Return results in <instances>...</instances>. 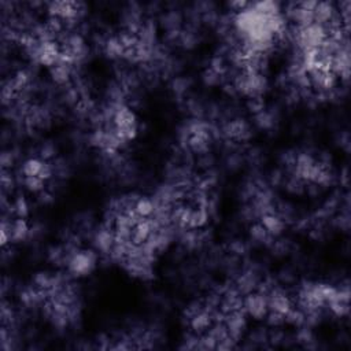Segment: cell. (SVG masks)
Returning a JSON list of instances; mask_svg holds the SVG:
<instances>
[{
  "label": "cell",
  "mask_w": 351,
  "mask_h": 351,
  "mask_svg": "<svg viewBox=\"0 0 351 351\" xmlns=\"http://www.w3.org/2000/svg\"><path fill=\"white\" fill-rule=\"evenodd\" d=\"M285 18L292 44L285 85L299 100L333 99L348 81V4L341 10L324 1L296 3Z\"/></svg>",
  "instance_id": "obj_1"
},
{
  "label": "cell",
  "mask_w": 351,
  "mask_h": 351,
  "mask_svg": "<svg viewBox=\"0 0 351 351\" xmlns=\"http://www.w3.org/2000/svg\"><path fill=\"white\" fill-rule=\"evenodd\" d=\"M173 237L154 195L126 192L114 196L96 221L101 259L138 281L154 278Z\"/></svg>",
  "instance_id": "obj_2"
},
{
  "label": "cell",
  "mask_w": 351,
  "mask_h": 351,
  "mask_svg": "<svg viewBox=\"0 0 351 351\" xmlns=\"http://www.w3.org/2000/svg\"><path fill=\"white\" fill-rule=\"evenodd\" d=\"M250 319L245 282H219L185 304L181 313V348H236Z\"/></svg>",
  "instance_id": "obj_3"
},
{
  "label": "cell",
  "mask_w": 351,
  "mask_h": 351,
  "mask_svg": "<svg viewBox=\"0 0 351 351\" xmlns=\"http://www.w3.org/2000/svg\"><path fill=\"white\" fill-rule=\"evenodd\" d=\"M174 234H196L210 228L217 213V180L202 162L178 159L154 195Z\"/></svg>",
  "instance_id": "obj_4"
},
{
  "label": "cell",
  "mask_w": 351,
  "mask_h": 351,
  "mask_svg": "<svg viewBox=\"0 0 351 351\" xmlns=\"http://www.w3.org/2000/svg\"><path fill=\"white\" fill-rule=\"evenodd\" d=\"M37 66L14 70L3 81V114L16 132L38 137L51 129L62 112L63 96L51 77Z\"/></svg>",
  "instance_id": "obj_5"
},
{
  "label": "cell",
  "mask_w": 351,
  "mask_h": 351,
  "mask_svg": "<svg viewBox=\"0 0 351 351\" xmlns=\"http://www.w3.org/2000/svg\"><path fill=\"white\" fill-rule=\"evenodd\" d=\"M18 299L26 314L55 332H73L84 321L85 296L80 278L55 267L32 274Z\"/></svg>",
  "instance_id": "obj_6"
},
{
  "label": "cell",
  "mask_w": 351,
  "mask_h": 351,
  "mask_svg": "<svg viewBox=\"0 0 351 351\" xmlns=\"http://www.w3.org/2000/svg\"><path fill=\"white\" fill-rule=\"evenodd\" d=\"M339 170L333 156L314 144H298L277 159L271 184L288 196L314 199L337 185Z\"/></svg>",
  "instance_id": "obj_7"
},
{
  "label": "cell",
  "mask_w": 351,
  "mask_h": 351,
  "mask_svg": "<svg viewBox=\"0 0 351 351\" xmlns=\"http://www.w3.org/2000/svg\"><path fill=\"white\" fill-rule=\"evenodd\" d=\"M69 180V165L49 143H41L11 158L10 174L3 171V189L23 193L34 204L53 202Z\"/></svg>",
  "instance_id": "obj_8"
},
{
  "label": "cell",
  "mask_w": 351,
  "mask_h": 351,
  "mask_svg": "<svg viewBox=\"0 0 351 351\" xmlns=\"http://www.w3.org/2000/svg\"><path fill=\"white\" fill-rule=\"evenodd\" d=\"M269 58L222 37L206 67L208 84L229 96L256 100L267 86Z\"/></svg>",
  "instance_id": "obj_9"
},
{
  "label": "cell",
  "mask_w": 351,
  "mask_h": 351,
  "mask_svg": "<svg viewBox=\"0 0 351 351\" xmlns=\"http://www.w3.org/2000/svg\"><path fill=\"white\" fill-rule=\"evenodd\" d=\"M228 15L223 37L270 58L287 37L285 12L276 3H239Z\"/></svg>",
  "instance_id": "obj_10"
},
{
  "label": "cell",
  "mask_w": 351,
  "mask_h": 351,
  "mask_svg": "<svg viewBox=\"0 0 351 351\" xmlns=\"http://www.w3.org/2000/svg\"><path fill=\"white\" fill-rule=\"evenodd\" d=\"M86 117L88 141L96 152L107 158L122 154L138 134L137 112L119 90L96 101Z\"/></svg>",
  "instance_id": "obj_11"
},
{
  "label": "cell",
  "mask_w": 351,
  "mask_h": 351,
  "mask_svg": "<svg viewBox=\"0 0 351 351\" xmlns=\"http://www.w3.org/2000/svg\"><path fill=\"white\" fill-rule=\"evenodd\" d=\"M241 213L251 234L261 241L281 236L289 223V214L278 189L271 181L252 180L241 196Z\"/></svg>",
  "instance_id": "obj_12"
},
{
  "label": "cell",
  "mask_w": 351,
  "mask_h": 351,
  "mask_svg": "<svg viewBox=\"0 0 351 351\" xmlns=\"http://www.w3.org/2000/svg\"><path fill=\"white\" fill-rule=\"evenodd\" d=\"M291 289L298 328H308L324 319L341 318L348 314V285L307 280Z\"/></svg>",
  "instance_id": "obj_13"
},
{
  "label": "cell",
  "mask_w": 351,
  "mask_h": 351,
  "mask_svg": "<svg viewBox=\"0 0 351 351\" xmlns=\"http://www.w3.org/2000/svg\"><path fill=\"white\" fill-rule=\"evenodd\" d=\"M103 47L111 59L134 66L147 63L158 49L155 26L144 16L132 15L107 34Z\"/></svg>",
  "instance_id": "obj_14"
},
{
  "label": "cell",
  "mask_w": 351,
  "mask_h": 351,
  "mask_svg": "<svg viewBox=\"0 0 351 351\" xmlns=\"http://www.w3.org/2000/svg\"><path fill=\"white\" fill-rule=\"evenodd\" d=\"M101 259L96 245V222L77 225L58 239L49 250L52 267L63 270L77 278L89 276Z\"/></svg>",
  "instance_id": "obj_15"
},
{
  "label": "cell",
  "mask_w": 351,
  "mask_h": 351,
  "mask_svg": "<svg viewBox=\"0 0 351 351\" xmlns=\"http://www.w3.org/2000/svg\"><path fill=\"white\" fill-rule=\"evenodd\" d=\"M165 340L162 329L145 319L123 322L96 337V348L103 350H137L156 348Z\"/></svg>",
  "instance_id": "obj_16"
}]
</instances>
